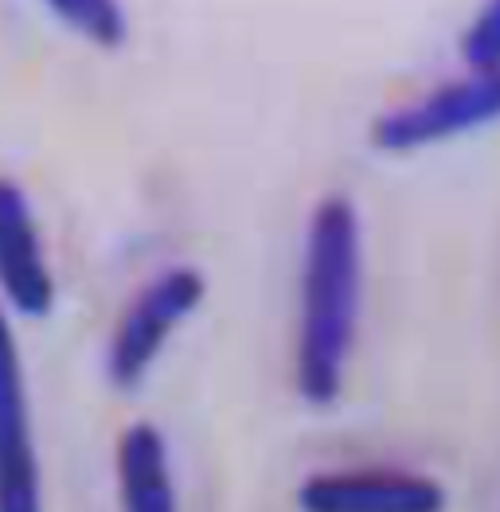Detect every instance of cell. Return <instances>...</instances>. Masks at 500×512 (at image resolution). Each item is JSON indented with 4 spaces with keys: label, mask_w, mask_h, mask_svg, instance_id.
<instances>
[{
    "label": "cell",
    "mask_w": 500,
    "mask_h": 512,
    "mask_svg": "<svg viewBox=\"0 0 500 512\" xmlns=\"http://www.w3.org/2000/svg\"><path fill=\"white\" fill-rule=\"evenodd\" d=\"M0 294L16 317H47L55 309V278L28 192L0 176Z\"/></svg>",
    "instance_id": "8992f818"
},
{
    "label": "cell",
    "mask_w": 500,
    "mask_h": 512,
    "mask_svg": "<svg viewBox=\"0 0 500 512\" xmlns=\"http://www.w3.org/2000/svg\"><path fill=\"white\" fill-rule=\"evenodd\" d=\"M364 298V227L356 204L333 192L309 212L301 255V305L293 387L309 407H333L344 391Z\"/></svg>",
    "instance_id": "6da1fadb"
},
{
    "label": "cell",
    "mask_w": 500,
    "mask_h": 512,
    "mask_svg": "<svg viewBox=\"0 0 500 512\" xmlns=\"http://www.w3.org/2000/svg\"><path fill=\"white\" fill-rule=\"evenodd\" d=\"M301 512H446L450 493L438 477L411 470H333L309 473L297 485Z\"/></svg>",
    "instance_id": "5b68a950"
},
{
    "label": "cell",
    "mask_w": 500,
    "mask_h": 512,
    "mask_svg": "<svg viewBox=\"0 0 500 512\" xmlns=\"http://www.w3.org/2000/svg\"><path fill=\"white\" fill-rule=\"evenodd\" d=\"M500 122V71L477 75L465 71L458 79L422 90L411 102H399L372 122V145L383 153H415L442 141Z\"/></svg>",
    "instance_id": "3957f363"
},
{
    "label": "cell",
    "mask_w": 500,
    "mask_h": 512,
    "mask_svg": "<svg viewBox=\"0 0 500 512\" xmlns=\"http://www.w3.org/2000/svg\"><path fill=\"white\" fill-rule=\"evenodd\" d=\"M114 466L122 512H180L168 466V442L157 423H129L118 438Z\"/></svg>",
    "instance_id": "52a82bcc"
},
{
    "label": "cell",
    "mask_w": 500,
    "mask_h": 512,
    "mask_svg": "<svg viewBox=\"0 0 500 512\" xmlns=\"http://www.w3.org/2000/svg\"><path fill=\"white\" fill-rule=\"evenodd\" d=\"M208 294V278L196 266L157 270L122 309L110 341H106V376L118 391H133L149 376L168 337L196 313Z\"/></svg>",
    "instance_id": "7a4b0ae2"
},
{
    "label": "cell",
    "mask_w": 500,
    "mask_h": 512,
    "mask_svg": "<svg viewBox=\"0 0 500 512\" xmlns=\"http://www.w3.org/2000/svg\"><path fill=\"white\" fill-rule=\"evenodd\" d=\"M0 512H43V473L24 356L16 329L0 309Z\"/></svg>",
    "instance_id": "277c9868"
},
{
    "label": "cell",
    "mask_w": 500,
    "mask_h": 512,
    "mask_svg": "<svg viewBox=\"0 0 500 512\" xmlns=\"http://www.w3.org/2000/svg\"><path fill=\"white\" fill-rule=\"evenodd\" d=\"M458 55L465 63V71H477V75H493L500 71V0L481 8L458 40Z\"/></svg>",
    "instance_id": "9c48e42d"
},
{
    "label": "cell",
    "mask_w": 500,
    "mask_h": 512,
    "mask_svg": "<svg viewBox=\"0 0 500 512\" xmlns=\"http://www.w3.org/2000/svg\"><path fill=\"white\" fill-rule=\"evenodd\" d=\"M47 12L102 51H118L129 40V16L118 0H51Z\"/></svg>",
    "instance_id": "ba28073f"
}]
</instances>
